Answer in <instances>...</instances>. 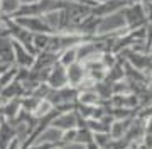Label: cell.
Wrapping results in <instances>:
<instances>
[{
	"mask_svg": "<svg viewBox=\"0 0 152 149\" xmlns=\"http://www.w3.org/2000/svg\"><path fill=\"white\" fill-rule=\"evenodd\" d=\"M145 44L151 49V46H152V21H149L145 24Z\"/></svg>",
	"mask_w": 152,
	"mask_h": 149,
	"instance_id": "obj_19",
	"label": "cell"
},
{
	"mask_svg": "<svg viewBox=\"0 0 152 149\" xmlns=\"http://www.w3.org/2000/svg\"><path fill=\"white\" fill-rule=\"evenodd\" d=\"M78 61V56H76V48H68V49H63L59 51V54H58V63H59L61 66H71L73 63Z\"/></svg>",
	"mask_w": 152,
	"mask_h": 149,
	"instance_id": "obj_15",
	"label": "cell"
},
{
	"mask_svg": "<svg viewBox=\"0 0 152 149\" xmlns=\"http://www.w3.org/2000/svg\"><path fill=\"white\" fill-rule=\"evenodd\" d=\"M49 36H51V34H32V48H34V51H36V54L41 53V51L48 49Z\"/></svg>",
	"mask_w": 152,
	"mask_h": 149,
	"instance_id": "obj_16",
	"label": "cell"
},
{
	"mask_svg": "<svg viewBox=\"0 0 152 149\" xmlns=\"http://www.w3.org/2000/svg\"><path fill=\"white\" fill-rule=\"evenodd\" d=\"M46 85H48L51 90H59L63 87L68 85V80H66V68L61 66L59 63H56L54 66L49 70V75L46 78Z\"/></svg>",
	"mask_w": 152,
	"mask_h": 149,
	"instance_id": "obj_6",
	"label": "cell"
},
{
	"mask_svg": "<svg viewBox=\"0 0 152 149\" xmlns=\"http://www.w3.org/2000/svg\"><path fill=\"white\" fill-rule=\"evenodd\" d=\"M24 95H26V90H24V87H22V83L17 81V80H14L12 83L5 85L4 88L0 90V97L4 98V102L14 100V98H22Z\"/></svg>",
	"mask_w": 152,
	"mask_h": 149,
	"instance_id": "obj_10",
	"label": "cell"
},
{
	"mask_svg": "<svg viewBox=\"0 0 152 149\" xmlns=\"http://www.w3.org/2000/svg\"><path fill=\"white\" fill-rule=\"evenodd\" d=\"M122 14H124L127 31L144 27V26L147 24L145 10H144V7H142L140 2H135V4H127V5L122 9Z\"/></svg>",
	"mask_w": 152,
	"mask_h": 149,
	"instance_id": "obj_2",
	"label": "cell"
},
{
	"mask_svg": "<svg viewBox=\"0 0 152 149\" xmlns=\"http://www.w3.org/2000/svg\"><path fill=\"white\" fill-rule=\"evenodd\" d=\"M12 49H14V65L17 68H24V70H31L34 66V59L36 54H32L31 51H27L22 44H19L17 41L12 39Z\"/></svg>",
	"mask_w": 152,
	"mask_h": 149,
	"instance_id": "obj_4",
	"label": "cell"
},
{
	"mask_svg": "<svg viewBox=\"0 0 152 149\" xmlns=\"http://www.w3.org/2000/svg\"><path fill=\"white\" fill-rule=\"evenodd\" d=\"M76 144H81V146H88L90 142H93V134L88 131L86 127H78L76 129V137H75Z\"/></svg>",
	"mask_w": 152,
	"mask_h": 149,
	"instance_id": "obj_17",
	"label": "cell"
},
{
	"mask_svg": "<svg viewBox=\"0 0 152 149\" xmlns=\"http://www.w3.org/2000/svg\"><path fill=\"white\" fill-rule=\"evenodd\" d=\"M20 5H32V4H37L39 0H19Z\"/></svg>",
	"mask_w": 152,
	"mask_h": 149,
	"instance_id": "obj_21",
	"label": "cell"
},
{
	"mask_svg": "<svg viewBox=\"0 0 152 149\" xmlns=\"http://www.w3.org/2000/svg\"><path fill=\"white\" fill-rule=\"evenodd\" d=\"M58 63V54L56 53H49V51H41L36 54L34 59V66L31 70H48L53 68Z\"/></svg>",
	"mask_w": 152,
	"mask_h": 149,
	"instance_id": "obj_9",
	"label": "cell"
},
{
	"mask_svg": "<svg viewBox=\"0 0 152 149\" xmlns=\"http://www.w3.org/2000/svg\"><path fill=\"white\" fill-rule=\"evenodd\" d=\"M127 31L125 26V19L122 10L110 14V15L100 17V22H98V29L95 36H105V34H122Z\"/></svg>",
	"mask_w": 152,
	"mask_h": 149,
	"instance_id": "obj_1",
	"label": "cell"
},
{
	"mask_svg": "<svg viewBox=\"0 0 152 149\" xmlns=\"http://www.w3.org/2000/svg\"><path fill=\"white\" fill-rule=\"evenodd\" d=\"M78 103H83V105H90V107H96V105H102V100L100 97L96 95V92L93 88H88V90H80L78 93V98H76Z\"/></svg>",
	"mask_w": 152,
	"mask_h": 149,
	"instance_id": "obj_12",
	"label": "cell"
},
{
	"mask_svg": "<svg viewBox=\"0 0 152 149\" xmlns=\"http://www.w3.org/2000/svg\"><path fill=\"white\" fill-rule=\"evenodd\" d=\"M20 9L19 0H0V17H9L14 19L17 10Z\"/></svg>",
	"mask_w": 152,
	"mask_h": 149,
	"instance_id": "obj_14",
	"label": "cell"
},
{
	"mask_svg": "<svg viewBox=\"0 0 152 149\" xmlns=\"http://www.w3.org/2000/svg\"><path fill=\"white\" fill-rule=\"evenodd\" d=\"M86 78V70L83 66V63L76 61L71 66L66 68V80H68V87H73V88H78L81 87L83 80Z\"/></svg>",
	"mask_w": 152,
	"mask_h": 149,
	"instance_id": "obj_7",
	"label": "cell"
},
{
	"mask_svg": "<svg viewBox=\"0 0 152 149\" xmlns=\"http://www.w3.org/2000/svg\"><path fill=\"white\" fill-rule=\"evenodd\" d=\"M132 119L134 117H129V119H122V120H113L112 124H110V137L112 139H122L125 137V134H127V131H129V127H130L132 124Z\"/></svg>",
	"mask_w": 152,
	"mask_h": 149,
	"instance_id": "obj_11",
	"label": "cell"
},
{
	"mask_svg": "<svg viewBox=\"0 0 152 149\" xmlns=\"http://www.w3.org/2000/svg\"><path fill=\"white\" fill-rule=\"evenodd\" d=\"M2 105H4V98L0 97V109H2Z\"/></svg>",
	"mask_w": 152,
	"mask_h": 149,
	"instance_id": "obj_23",
	"label": "cell"
},
{
	"mask_svg": "<svg viewBox=\"0 0 152 149\" xmlns=\"http://www.w3.org/2000/svg\"><path fill=\"white\" fill-rule=\"evenodd\" d=\"M15 137V132H14V127L9 120H4L0 124V149H7L9 142Z\"/></svg>",
	"mask_w": 152,
	"mask_h": 149,
	"instance_id": "obj_13",
	"label": "cell"
},
{
	"mask_svg": "<svg viewBox=\"0 0 152 149\" xmlns=\"http://www.w3.org/2000/svg\"><path fill=\"white\" fill-rule=\"evenodd\" d=\"M129 2L127 0H107L100 5L93 7L91 9V15L95 17H105V15H110V14H115V12H120L127 5Z\"/></svg>",
	"mask_w": 152,
	"mask_h": 149,
	"instance_id": "obj_8",
	"label": "cell"
},
{
	"mask_svg": "<svg viewBox=\"0 0 152 149\" xmlns=\"http://www.w3.org/2000/svg\"><path fill=\"white\" fill-rule=\"evenodd\" d=\"M0 90H2V87H0Z\"/></svg>",
	"mask_w": 152,
	"mask_h": 149,
	"instance_id": "obj_24",
	"label": "cell"
},
{
	"mask_svg": "<svg viewBox=\"0 0 152 149\" xmlns=\"http://www.w3.org/2000/svg\"><path fill=\"white\" fill-rule=\"evenodd\" d=\"M112 141V137H110L108 132H100V134H93V142L96 144L100 149H103L107 144Z\"/></svg>",
	"mask_w": 152,
	"mask_h": 149,
	"instance_id": "obj_18",
	"label": "cell"
},
{
	"mask_svg": "<svg viewBox=\"0 0 152 149\" xmlns=\"http://www.w3.org/2000/svg\"><path fill=\"white\" fill-rule=\"evenodd\" d=\"M14 22L32 34H54L53 29L44 22L42 17H15Z\"/></svg>",
	"mask_w": 152,
	"mask_h": 149,
	"instance_id": "obj_3",
	"label": "cell"
},
{
	"mask_svg": "<svg viewBox=\"0 0 152 149\" xmlns=\"http://www.w3.org/2000/svg\"><path fill=\"white\" fill-rule=\"evenodd\" d=\"M7 149H22V141H20L19 137H14L10 142H9Z\"/></svg>",
	"mask_w": 152,
	"mask_h": 149,
	"instance_id": "obj_20",
	"label": "cell"
},
{
	"mask_svg": "<svg viewBox=\"0 0 152 149\" xmlns=\"http://www.w3.org/2000/svg\"><path fill=\"white\" fill-rule=\"evenodd\" d=\"M80 117L76 115L75 110H69V112H61L58 115L53 119L51 122V127H56V129H59L61 132H64V131H69V129H78L80 127Z\"/></svg>",
	"mask_w": 152,
	"mask_h": 149,
	"instance_id": "obj_5",
	"label": "cell"
},
{
	"mask_svg": "<svg viewBox=\"0 0 152 149\" xmlns=\"http://www.w3.org/2000/svg\"><path fill=\"white\" fill-rule=\"evenodd\" d=\"M93 2H95L96 5H100V4H103V2H107V0H93Z\"/></svg>",
	"mask_w": 152,
	"mask_h": 149,
	"instance_id": "obj_22",
	"label": "cell"
}]
</instances>
